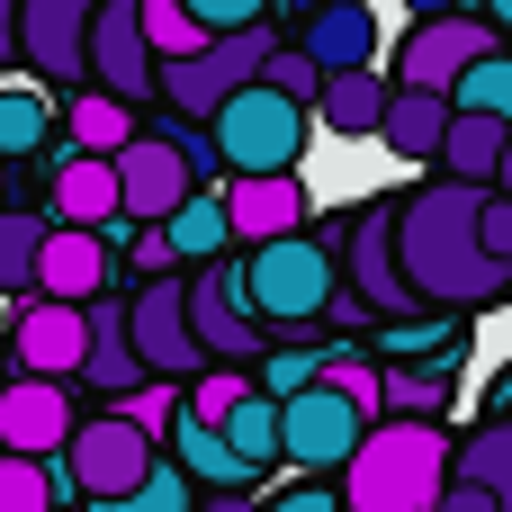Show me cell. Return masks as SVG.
<instances>
[{
    "label": "cell",
    "instance_id": "obj_19",
    "mask_svg": "<svg viewBox=\"0 0 512 512\" xmlns=\"http://www.w3.org/2000/svg\"><path fill=\"white\" fill-rule=\"evenodd\" d=\"M108 216H117V180H108V162L63 153V162H54V189H45V225H81V234H99Z\"/></svg>",
    "mask_w": 512,
    "mask_h": 512
},
{
    "label": "cell",
    "instance_id": "obj_16",
    "mask_svg": "<svg viewBox=\"0 0 512 512\" xmlns=\"http://www.w3.org/2000/svg\"><path fill=\"white\" fill-rule=\"evenodd\" d=\"M108 252H99V234H81V225H45V243H36V297H54V306H90V297H108Z\"/></svg>",
    "mask_w": 512,
    "mask_h": 512
},
{
    "label": "cell",
    "instance_id": "obj_39",
    "mask_svg": "<svg viewBox=\"0 0 512 512\" xmlns=\"http://www.w3.org/2000/svg\"><path fill=\"white\" fill-rule=\"evenodd\" d=\"M414 18H468V0H405Z\"/></svg>",
    "mask_w": 512,
    "mask_h": 512
},
{
    "label": "cell",
    "instance_id": "obj_21",
    "mask_svg": "<svg viewBox=\"0 0 512 512\" xmlns=\"http://www.w3.org/2000/svg\"><path fill=\"white\" fill-rule=\"evenodd\" d=\"M162 432H171V468H180L189 486H225V495H252V486H261V477H252V468H243V459H234V450H225V441H216L207 423L171 414Z\"/></svg>",
    "mask_w": 512,
    "mask_h": 512
},
{
    "label": "cell",
    "instance_id": "obj_8",
    "mask_svg": "<svg viewBox=\"0 0 512 512\" xmlns=\"http://www.w3.org/2000/svg\"><path fill=\"white\" fill-rule=\"evenodd\" d=\"M495 45H504V36L477 27V18H414L405 45L378 54V72H387V90H432V99H441V90H450L477 54H495Z\"/></svg>",
    "mask_w": 512,
    "mask_h": 512
},
{
    "label": "cell",
    "instance_id": "obj_9",
    "mask_svg": "<svg viewBox=\"0 0 512 512\" xmlns=\"http://www.w3.org/2000/svg\"><path fill=\"white\" fill-rule=\"evenodd\" d=\"M81 351H90L81 306H54V297H18V306H9V333H0L9 378H45V387H63V378H81Z\"/></svg>",
    "mask_w": 512,
    "mask_h": 512
},
{
    "label": "cell",
    "instance_id": "obj_23",
    "mask_svg": "<svg viewBox=\"0 0 512 512\" xmlns=\"http://www.w3.org/2000/svg\"><path fill=\"white\" fill-rule=\"evenodd\" d=\"M441 126H450V99H432V90H387L378 144H387L396 162H432V153H441Z\"/></svg>",
    "mask_w": 512,
    "mask_h": 512
},
{
    "label": "cell",
    "instance_id": "obj_25",
    "mask_svg": "<svg viewBox=\"0 0 512 512\" xmlns=\"http://www.w3.org/2000/svg\"><path fill=\"white\" fill-rule=\"evenodd\" d=\"M63 126H72V153H90V162H117V153L144 135V117H135V108H117V99H99V90H72Z\"/></svg>",
    "mask_w": 512,
    "mask_h": 512
},
{
    "label": "cell",
    "instance_id": "obj_2",
    "mask_svg": "<svg viewBox=\"0 0 512 512\" xmlns=\"http://www.w3.org/2000/svg\"><path fill=\"white\" fill-rule=\"evenodd\" d=\"M450 486V423H369L342 459V512H432Z\"/></svg>",
    "mask_w": 512,
    "mask_h": 512
},
{
    "label": "cell",
    "instance_id": "obj_41",
    "mask_svg": "<svg viewBox=\"0 0 512 512\" xmlns=\"http://www.w3.org/2000/svg\"><path fill=\"white\" fill-rule=\"evenodd\" d=\"M0 387H9V360H0Z\"/></svg>",
    "mask_w": 512,
    "mask_h": 512
},
{
    "label": "cell",
    "instance_id": "obj_11",
    "mask_svg": "<svg viewBox=\"0 0 512 512\" xmlns=\"http://www.w3.org/2000/svg\"><path fill=\"white\" fill-rule=\"evenodd\" d=\"M216 207H225V243L261 252V243H288V234H306V216H315V189H306V171H270V180H216Z\"/></svg>",
    "mask_w": 512,
    "mask_h": 512
},
{
    "label": "cell",
    "instance_id": "obj_14",
    "mask_svg": "<svg viewBox=\"0 0 512 512\" xmlns=\"http://www.w3.org/2000/svg\"><path fill=\"white\" fill-rule=\"evenodd\" d=\"M72 387H45V378H9L0 387V459H63L72 441Z\"/></svg>",
    "mask_w": 512,
    "mask_h": 512
},
{
    "label": "cell",
    "instance_id": "obj_32",
    "mask_svg": "<svg viewBox=\"0 0 512 512\" xmlns=\"http://www.w3.org/2000/svg\"><path fill=\"white\" fill-rule=\"evenodd\" d=\"M90 512H198V495H189V477H180L171 459H153L144 486H126L117 504H90Z\"/></svg>",
    "mask_w": 512,
    "mask_h": 512
},
{
    "label": "cell",
    "instance_id": "obj_12",
    "mask_svg": "<svg viewBox=\"0 0 512 512\" xmlns=\"http://www.w3.org/2000/svg\"><path fill=\"white\" fill-rule=\"evenodd\" d=\"M99 0H18V54L45 90H81V36H90Z\"/></svg>",
    "mask_w": 512,
    "mask_h": 512
},
{
    "label": "cell",
    "instance_id": "obj_24",
    "mask_svg": "<svg viewBox=\"0 0 512 512\" xmlns=\"http://www.w3.org/2000/svg\"><path fill=\"white\" fill-rule=\"evenodd\" d=\"M207 432H216V441H225V450H234L252 477H270V468H279V405H270L261 387H243V396H234V405H225Z\"/></svg>",
    "mask_w": 512,
    "mask_h": 512
},
{
    "label": "cell",
    "instance_id": "obj_6",
    "mask_svg": "<svg viewBox=\"0 0 512 512\" xmlns=\"http://www.w3.org/2000/svg\"><path fill=\"white\" fill-rule=\"evenodd\" d=\"M153 459H162V450H153L135 423H117V414H81L72 441H63V459H54V477H63V495H81V504H117L126 486H144Z\"/></svg>",
    "mask_w": 512,
    "mask_h": 512
},
{
    "label": "cell",
    "instance_id": "obj_28",
    "mask_svg": "<svg viewBox=\"0 0 512 512\" xmlns=\"http://www.w3.org/2000/svg\"><path fill=\"white\" fill-rule=\"evenodd\" d=\"M36 243H45V207H0V297H36Z\"/></svg>",
    "mask_w": 512,
    "mask_h": 512
},
{
    "label": "cell",
    "instance_id": "obj_31",
    "mask_svg": "<svg viewBox=\"0 0 512 512\" xmlns=\"http://www.w3.org/2000/svg\"><path fill=\"white\" fill-rule=\"evenodd\" d=\"M63 477L54 459H0V512H63Z\"/></svg>",
    "mask_w": 512,
    "mask_h": 512
},
{
    "label": "cell",
    "instance_id": "obj_4",
    "mask_svg": "<svg viewBox=\"0 0 512 512\" xmlns=\"http://www.w3.org/2000/svg\"><path fill=\"white\" fill-rule=\"evenodd\" d=\"M207 144H216V171H225V180H270V171H306L315 117L252 81V90H234V99L207 117Z\"/></svg>",
    "mask_w": 512,
    "mask_h": 512
},
{
    "label": "cell",
    "instance_id": "obj_7",
    "mask_svg": "<svg viewBox=\"0 0 512 512\" xmlns=\"http://www.w3.org/2000/svg\"><path fill=\"white\" fill-rule=\"evenodd\" d=\"M333 279H351V306H360L369 324H405V315H414V297H405V279H396V198H369V207L351 216V243L333 252Z\"/></svg>",
    "mask_w": 512,
    "mask_h": 512
},
{
    "label": "cell",
    "instance_id": "obj_30",
    "mask_svg": "<svg viewBox=\"0 0 512 512\" xmlns=\"http://www.w3.org/2000/svg\"><path fill=\"white\" fill-rule=\"evenodd\" d=\"M54 144V108H45V90H9L0 81V162L18 171L27 153H45Z\"/></svg>",
    "mask_w": 512,
    "mask_h": 512
},
{
    "label": "cell",
    "instance_id": "obj_10",
    "mask_svg": "<svg viewBox=\"0 0 512 512\" xmlns=\"http://www.w3.org/2000/svg\"><path fill=\"white\" fill-rule=\"evenodd\" d=\"M360 432H369V414H360V405H342L324 378H315V387H297V396L279 405V459H288V468H315V477L333 468V477H342V459L360 450Z\"/></svg>",
    "mask_w": 512,
    "mask_h": 512
},
{
    "label": "cell",
    "instance_id": "obj_18",
    "mask_svg": "<svg viewBox=\"0 0 512 512\" xmlns=\"http://www.w3.org/2000/svg\"><path fill=\"white\" fill-rule=\"evenodd\" d=\"M459 405V369L441 360H387L378 369V423H441Z\"/></svg>",
    "mask_w": 512,
    "mask_h": 512
},
{
    "label": "cell",
    "instance_id": "obj_26",
    "mask_svg": "<svg viewBox=\"0 0 512 512\" xmlns=\"http://www.w3.org/2000/svg\"><path fill=\"white\" fill-rule=\"evenodd\" d=\"M450 486H486L512 504V423H477L450 441Z\"/></svg>",
    "mask_w": 512,
    "mask_h": 512
},
{
    "label": "cell",
    "instance_id": "obj_33",
    "mask_svg": "<svg viewBox=\"0 0 512 512\" xmlns=\"http://www.w3.org/2000/svg\"><path fill=\"white\" fill-rule=\"evenodd\" d=\"M108 414H117V423H135L144 441H162V423L180 414V387H153V378H144V387H135V396H117Z\"/></svg>",
    "mask_w": 512,
    "mask_h": 512
},
{
    "label": "cell",
    "instance_id": "obj_36",
    "mask_svg": "<svg viewBox=\"0 0 512 512\" xmlns=\"http://www.w3.org/2000/svg\"><path fill=\"white\" fill-rule=\"evenodd\" d=\"M261 512H342L333 486H279V495H261Z\"/></svg>",
    "mask_w": 512,
    "mask_h": 512
},
{
    "label": "cell",
    "instance_id": "obj_1",
    "mask_svg": "<svg viewBox=\"0 0 512 512\" xmlns=\"http://www.w3.org/2000/svg\"><path fill=\"white\" fill-rule=\"evenodd\" d=\"M477 198L459 180H423L396 189V279L414 297V315H495L512 297V270L477 252Z\"/></svg>",
    "mask_w": 512,
    "mask_h": 512
},
{
    "label": "cell",
    "instance_id": "obj_15",
    "mask_svg": "<svg viewBox=\"0 0 512 512\" xmlns=\"http://www.w3.org/2000/svg\"><path fill=\"white\" fill-rule=\"evenodd\" d=\"M108 180H117V216H126V225H162V216L189 198V171H180V153H171L162 135H135V144L108 162Z\"/></svg>",
    "mask_w": 512,
    "mask_h": 512
},
{
    "label": "cell",
    "instance_id": "obj_17",
    "mask_svg": "<svg viewBox=\"0 0 512 512\" xmlns=\"http://www.w3.org/2000/svg\"><path fill=\"white\" fill-rule=\"evenodd\" d=\"M504 153H512V126H504V117H450V126H441V153H432V180L504 189Z\"/></svg>",
    "mask_w": 512,
    "mask_h": 512
},
{
    "label": "cell",
    "instance_id": "obj_35",
    "mask_svg": "<svg viewBox=\"0 0 512 512\" xmlns=\"http://www.w3.org/2000/svg\"><path fill=\"white\" fill-rule=\"evenodd\" d=\"M477 252L512 270V198H504V189H486V198H477Z\"/></svg>",
    "mask_w": 512,
    "mask_h": 512
},
{
    "label": "cell",
    "instance_id": "obj_40",
    "mask_svg": "<svg viewBox=\"0 0 512 512\" xmlns=\"http://www.w3.org/2000/svg\"><path fill=\"white\" fill-rule=\"evenodd\" d=\"M0 207H18V198H9V162H0Z\"/></svg>",
    "mask_w": 512,
    "mask_h": 512
},
{
    "label": "cell",
    "instance_id": "obj_34",
    "mask_svg": "<svg viewBox=\"0 0 512 512\" xmlns=\"http://www.w3.org/2000/svg\"><path fill=\"white\" fill-rule=\"evenodd\" d=\"M198 36H234V27H270V0H180Z\"/></svg>",
    "mask_w": 512,
    "mask_h": 512
},
{
    "label": "cell",
    "instance_id": "obj_22",
    "mask_svg": "<svg viewBox=\"0 0 512 512\" xmlns=\"http://www.w3.org/2000/svg\"><path fill=\"white\" fill-rule=\"evenodd\" d=\"M306 117H315L324 135H378V117H387V72H333Z\"/></svg>",
    "mask_w": 512,
    "mask_h": 512
},
{
    "label": "cell",
    "instance_id": "obj_13",
    "mask_svg": "<svg viewBox=\"0 0 512 512\" xmlns=\"http://www.w3.org/2000/svg\"><path fill=\"white\" fill-rule=\"evenodd\" d=\"M297 54L315 63V81H333V72H378V54H387L378 9H369V0H315L306 27H297Z\"/></svg>",
    "mask_w": 512,
    "mask_h": 512
},
{
    "label": "cell",
    "instance_id": "obj_3",
    "mask_svg": "<svg viewBox=\"0 0 512 512\" xmlns=\"http://www.w3.org/2000/svg\"><path fill=\"white\" fill-rule=\"evenodd\" d=\"M234 279H243V306H252V324L261 333H315L324 324V306L342 297V279H333V243L324 234H288V243H261V252H243L234 261Z\"/></svg>",
    "mask_w": 512,
    "mask_h": 512
},
{
    "label": "cell",
    "instance_id": "obj_5",
    "mask_svg": "<svg viewBox=\"0 0 512 512\" xmlns=\"http://www.w3.org/2000/svg\"><path fill=\"white\" fill-rule=\"evenodd\" d=\"M180 315H189V342H198V360H207V369H243V378H252V360L270 351V333H261V324H252V306H243L234 261L180 270Z\"/></svg>",
    "mask_w": 512,
    "mask_h": 512
},
{
    "label": "cell",
    "instance_id": "obj_20",
    "mask_svg": "<svg viewBox=\"0 0 512 512\" xmlns=\"http://www.w3.org/2000/svg\"><path fill=\"white\" fill-rule=\"evenodd\" d=\"M153 234H162L171 270H207V261H225V207H216V189H189Z\"/></svg>",
    "mask_w": 512,
    "mask_h": 512
},
{
    "label": "cell",
    "instance_id": "obj_38",
    "mask_svg": "<svg viewBox=\"0 0 512 512\" xmlns=\"http://www.w3.org/2000/svg\"><path fill=\"white\" fill-rule=\"evenodd\" d=\"M9 54H18V0H0V72H9Z\"/></svg>",
    "mask_w": 512,
    "mask_h": 512
},
{
    "label": "cell",
    "instance_id": "obj_37",
    "mask_svg": "<svg viewBox=\"0 0 512 512\" xmlns=\"http://www.w3.org/2000/svg\"><path fill=\"white\" fill-rule=\"evenodd\" d=\"M432 512H512L504 495H486V486H441V504Z\"/></svg>",
    "mask_w": 512,
    "mask_h": 512
},
{
    "label": "cell",
    "instance_id": "obj_27",
    "mask_svg": "<svg viewBox=\"0 0 512 512\" xmlns=\"http://www.w3.org/2000/svg\"><path fill=\"white\" fill-rule=\"evenodd\" d=\"M441 99H450V117H504V126H512V54H504V45H495V54H477Z\"/></svg>",
    "mask_w": 512,
    "mask_h": 512
},
{
    "label": "cell",
    "instance_id": "obj_29",
    "mask_svg": "<svg viewBox=\"0 0 512 512\" xmlns=\"http://www.w3.org/2000/svg\"><path fill=\"white\" fill-rule=\"evenodd\" d=\"M324 351H342V342H324V333H315V342H270V351L252 360V387H261L270 405H288L297 387H315V369H324Z\"/></svg>",
    "mask_w": 512,
    "mask_h": 512
}]
</instances>
